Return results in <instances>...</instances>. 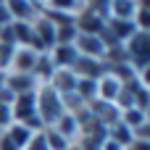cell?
Here are the masks:
<instances>
[{
  "label": "cell",
  "instance_id": "cell-1",
  "mask_svg": "<svg viewBox=\"0 0 150 150\" xmlns=\"http://www.w3.org/2000/svg\"><path fill=\"white\" fill-rule=\"evenodd\" d=\"M34 98H37V116H40L42 127H45V129L53 127V124L58 121V116L63 113V100H61V95L53 92L47 84H40L37 92H34Z\"/></svg>",
  "mask_w": 150,
  "mask_h": 150
},
{
  "label": "cell",
  "instance_id": "cell-2",
  "mask_svg": "<svg viewBox=\"0 0 150 150\" xmlns=\"http://www.w3.org/2000/svg\"><path fill=\"white\" fill-rule=\"evenodd\" d=\"M40 8H42V3H32V0H5V11H8V16H11V21H34L37 16H40Z\"/></svg>",
  "mask_w": 150,
  "mask_h": 150
},
{
  "label": "cell",
  "instance_id": "cell-3",
  "mask_svg": "<svg viewBox=\"0 0 150 150\" xmlns=\"http://www.w3.org/2000/svg\"><path fill=\"white\" fill-rule=\"evenodd\" d=\"M47 58H50V63H53L55 71H71V66L76 63L79 53H76L74 45H53L47 50Z\"/></svg>",
  "mask_w": 150,
  "mask_h": 150
},
{
  "label": "cell",
  "instance_id": "cell-4",
  "mask_svg": "<svg viewBox=\"0 0 150 150\" xmlns=\"http://www.w3.org/2000/svg\"><path fill=\"white\" fill-rule=\"evenodd\" d=\"M37 58H40V53L32 50V47H13V55H11V66H8V71H13V74H32Z\"/></svg>",
  "mask_w": 150,
  "mask_h": 150
},
{
  "label": "cell",
  "instance_id": "cell-5",
  "mask_svg": "<svg viewBox=\"0 0 150 150\" xmlns=\"http://www.w3.org/2000/svg\"><path fill=\"white\" fill-rule=\"evenodd\" d=\"M3 87L11 90L13 95H26V92H34L40 87V82L32 76V74H13V71H5L3 74Z\"/></svg>",
  "mask_w": 150,
  "mask_h": 150
},
{
  "label": "cell",
  "instance_id": "cell-6",
  "mask_svg": "<svg viewBox=\"0 0 150 150\" xmlns=\"http://www.w3.org/2000/svg\"><path fill=\"white\" fill-rule=\"evenodd\" d=\"M121 90H124V79H119L111 71H105L98 79V100H103V103H116V98L121 95Z\"/></svg>",
  "mask_w": 150,
  "mask_h": 150
},
{
  "label": "cell",
  "instance_id": "cell-7",
  "mask_svg": "<svg viewBox=\"0 0 150 150\" xmlns=\"http://www.w3.org/2000/svg\"><path fill=\"white\" fill-rule=\"evenodd\" d=\"M74 47H76V53L84 55V58H98V61H103V55H105V45H103L100 34H79L76 42H74Z\"/></svg>",
  "mask_w": 150,
  "mask_h": 150
},
{
  "label": "cell",
  "instance_id": "cell-8",
  "mask_svg": "<svg viewBox=\"0 0 150 150\" xmlns=\"http://www.w3.org/2000/svg\"><path fill=\"white\" fill-rule=\"evenodd\" d=\"M37 92V90H34ZM34 92H26V95H16L13 105H11V116L13 121H26L29 116H37V98Z\"/></svg>",
  "mask_w": 150,
  "mask_h": 150
},
{
  "label": "cell",
  "instance_id": "cell-9",
  "mask_svg": "<svg viewBox=\"0 0 150 150\" xmlns=\"http://www.w3.org/2000/svg\"><path fill=\"white\" fill-rule=\"evenodd\" d=\"M53 129H55V132H58V134H61V137H63L66 142H71V145H74V142L79 140V134H82L79 119H76L74 113H66V111H63V113L58 116V121L53 124Z\"/></svg>",
  "mask_w": 150,
  "mask_h": 150
},
{
  "label": "cell",
  "instance_id": "cell-10",
  "mask_svg": "<svg viewBox=\"0 0 150 150\" xmlns=\"http://www.w3.org/2000/svg\"><path fill=\"white\" fill-rule=\"evenodd\" d=\"M47 87L53 92H58L61 98H66V95H71L76 90V76H74V71H53Z\"/></svg>",
  "mask_w": 150,
  "mask_h": 150
},
{
  "label": "cell",
  "instance_id": "cell-11",
  "mask_svg": "<svg viewBox=\"0 0 150 150\" xmlns=\"http://www.w3.org/2000/svg\"><path fill=\"white\" fill-rule=\"evenodd\" d=\"M121 124H124L129 132H137L140 127L150 124L148 111H140V108H127V111H121Z\"/></svg>",
  "mask_w": 150,
  "mask_h": 150
},
{
  "label": "cell",
  "instance_id": "cell-12",
  "mask_svg": "<svg viewBox=\"0 0 150 150\" xmlns=\"http://www.w3.org/2000/svg\"><path fill=\"white\" fill-rule=\"evenodd\" d=\"M108 8H111V18L132 21V16L137 11V3L134 0H108Z\"/></svg>",
  "mask_w": 150,
  "mask_h": 150
},
{
  "label": "cell",
  "instance_id": "cell-13",
  "mask_svg": "<svg viewBox=\"0 0 150 150\" xmlns=\"http://www.w3.org/2000/svg\"><path fill=\"white\" fill-rule=\"evenodd\" d=\"M5 134L13 140V145H16L18 150H24V148H26V142L32 140V134H34V132H29L26 127H21L18 121H11V127L5 129Z\"/></svg>",
  "mask_w": 150,
  "mask_h": 150
},
{
  "label": "cell",
  "instance_id": "cell-14",
  "mask_svg": "<svg viewBox=\"0 0 150 150\" xmlns=\"http://www.w3.org/2000/svg\"><path fill=\"white\" fill-rule=\"evenodd\" d=\"M132 24L137 32H150V5L148 3H137V11L132 16Z\"/></svg>",
  "mask_w": 150,
  "mask_h": 150
},
{
  "label": "cell",
  "instance_id": "cell-15",
  "mask_svg": "<svg viewBox=\"0 0 150 150\" xmlns=\"http://www.w3.org/2000/svg\"><path fill=\"white\" fill-rule=\"evenodd\" d=\"M42 134H45V145H47V150H66L71 142H66L53 127H47V129H42Z\"/></svg>",
  "mask_w": 150,
  "mask_h": 150
},
{
  "label": "cell",
  "instance_id": "cell-16",
  "mask_svg": "<svg viewBox=\"0 0 150 150\" xmlns=\"http://www.w3.org/2000/svg\"><path fill=\"white\" fill-rule=\"evenodd\" d=\"M76 37H79V32L74 29V24H69V26H58V29H55V45H74Z\"/></svg>",
  "mask_w": 150,
  "mask_h": 150
},
{
  "label": "cell",
  "instance_id": "cell-17",
  "mask_svg": "<svg viewBox=\"0 0 150 150\" xmlns=\"http://www.w3.org/2000/svg\"><path fill=\"white\" fill-rule=\"evenodd\" d=\"M24 150H47V145H45V134H42V132H34Z\"/></svg>",
  "mask_w": 150,
  "mask_h": 150
},
{
  "label": "cell",
  "instance_id": "cell-18",
  "mask_svg": "<svg viewBox=\"0 0 150 150\" xmlns=\"http://www.w3.org/2000/svg\"><path fill=\"white\" fill-rule=\"evenodd\" d=\"M11 121H13L11 108H8V105H0V132H5V129L11 127Z\"/></svg>",
  "mask_w": 150,
  "mask_h": 150
},
{
  "label": "cell",
  "instance_id": "cell-19",
  "mask_svg": "<svg viewBox=\"0 0 150 150\" xmlns=\"http://www.w3.org/2000/svg\"><path fill=\"white\" fill-rule=\"evenodd\" d=\"M127 150H150V140H132Z\"/></svg>",
  "mask_w": 150,
  "mask_h": 150
},
{
  "label": "cell",
  "instance_id": "cell-20",
  "mask_svg": "<svg viewBox=\"0 0 150 150\" xmlns=\"http://www.w3.org/2000/svg\"><path fill=\"white\" fill-rule=\"evenodd\" d=\"M66 150H82V148H79V145H69Z\"/></svg>",
  "mask_w": 150,
  "mask_h": 150
},
{
  "label": "cell",
  "instance_id": "cell-21",
  "mask_svg": "<svg viewBox=\"0 0 150 150\" xmlns=\"http://www.w3.org/2000/svg\"><path fill=\"white\" fill-rule=\"evenodd\" d=\"M0 87H3V74H0Z\"/></svg>",
  "mask_w": 150,
  "mask_h": 150
}]
</instances>
